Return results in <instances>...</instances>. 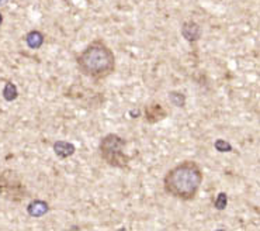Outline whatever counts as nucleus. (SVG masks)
Returning <instances> with one entry per match:
<instances>
[{
	"label": "nucleus",
	"mask_w": 260,
	"mask_h": 231,
	"mask_svg": "<svg viewBox=\"0 0 260 231\" xmlns=\"http://www.w3.org/2000/svg\"><path fill=\"white\" fill-rule=\"evenodd\" d=\"M204 173L195 161H181L169 169L163 178V189L167 195L183 202L194 200L201 188Z\"/></svg>",
	"instance_id": "nucleus-1"
},
{
	"label": "nucleus",
	"mask_w": 260,
	"mask_h": 231,
	"mask_svg": "<svg viewBox=\"0 0 260 231\" xmlns=\"http://www.w3.org/2000/svg\"><path fill=\"white\" fill-rule=\"evenodd\" d=\"M17 96H19V90H17V86H16L13 82H6V85L3 87V97H5V100L8 101H13L17 99Z\"/></svg>",
	"instance_id": "nucleus-10"
},
{
	"label": "nucleus",
	"mask_w": 260,
	"mask_h": 231,
	"mask_svg": "<svg viewBox=\"0 0 260 231\" xmlns=\"http://www.w3.org/2000/svg\"><path fill=\"white\" fill-rule=\"evenodd\" d=\"M44 41H45V37L41 31L38 30H31L29 34L26 36V43L29 45V48L31 50H38L43 47Z\"/></svg>",
	"instance_id": "nucleus-9"
},
{
	"label": "nucleus",
	"mask_w": 260,
	"mask_h": 231,
	"mask_svg": "<svg viewBox=\"0 0 260 231\" xmlns=\"http://www.w3.org/2000/svg\"><path fill=\"white\" fill-rule=\"evenodd\" d=\"M50 210V203L47 202V200H43V199H36V200H33V202L27 206V213H29V216L34 217V218H38V217H43L45 216V214H48Z\"/></svg>",
	"instance_id": "nucleus-8"
},
{
	"label": "nucleus",
	"mask_w": 260,
	"mask_h": 231,
	"mask_svg": "<svg viewBox=\"0 0 260 231\" xmlns=\"http://www.w3.org/2000/svg\"><path fill=\"white\" fill-rule=\"evenodd\" d=\"M0 196L5 200L15 203L23 202L29 196V190L20 173L13 169H5L0 172Z\"/></svg>",
	"instance_id": "nucleus-4"
},
{
	"label": "nucleus",
	"mask_w": 260,
	"mask_h": 231,
	"mask_svg": "<svg viewBox=\"0 0 260 231\" xmlns=\"http://www.w3.org/2000/svg\"><path fill=\"white\" fill-rule=\"evenodd\" d=\"M226 206H228V195L225 192L218 193L215 200H214V207L221 211V210L226 209Z\"/></svg>",
	"instance_id": "nucleus-12"
},
{
	"label": "nucleus",
	"mask_w": 260,
	"mask_h": 231,
	"mask_svg": "<svg viewBox=\"0 0 260 231\" xmlns=\"http://www.w3.org/2000/svg\"><path fill=\"white\" fill-rule=\"evenodd\" d=\"M169 99H170V101L173 103L176 107H180L183 108L184 106H186V94L181 93V92H170L169 93Z\"/></svg>",
	"instance_id": "nucleus-11"
},
{
	"label": "nucleus",
	"mask_w": 260,
	"mask_h": 231,
	"mask_svg": "<svg viewBox=\"0 0 260 231\" xmlns=\"http://www.w3.org/2000/svg\"><path fill=\"white\" fill-rule=\"evenodd\" d=\"M8 0H0V5H3V3H6Z\"/></svg>",
	"instance_id": "nucleus-15"
},
{
	"label": "nucleus",
	"mask_w": 260,
	"mask_h": 231,
	"mask_svg": "<svg viewBox=\"0 0 260 231\" xmlns=\"http://www.w3.org/2000/svg\"><path fill=\"white\" fill-rule=\"evenodd\" d=\"M181 36H183V38L188 44H191V45L195 44L200 40V37H201V27H200V24L193 22V20L186 22L181 26Z\"/></svg>",
	"instance_id": "nucleus-6"
},
{
	"label": "nucleus",
	"mask_w": 260,
	"mask_h": 231,
	"mask_svg": "<svg viewBox=\"0 0 260 231\" xmlns=\"http://www.w3.org/2000/svg\"><path fill=\"white\" fill-rule=\"evenodd\" d=\"M144 117L145 120H146V123L149 124L159 123L160 120L166 119L167 111L166 108L163 107L162 104H159V103H151V104L145 106Z\"/></svg>",
	"instance_id": "nucleus-5"
},
{
	"label": "nucleus",
	"mask_w": 260,
	"mask_h": 231,
	"mask_svg": "<svg viewBox=\"0 0 260 231\" xmlns=\"http://www.w3.org/2000/svg\"><path fill=\"white\" fill-rule=\"evenodd\" d=\"M52 150L55 152V155L61 159L71 158L73 154L76 152V147L69 143V141H64V140H59V141H55L54 145H52Z\"/></svg>",
	"instance_id": "nucleus-7"
},
{
	"label": "nucleus",
	"mask_w": 260,
	"mask_h": 231,
	"mask_svg": "<svg viewBox=\"0 0 260 231\" xmlns=\"http://www.w3.org/2000/svg\"><path fill=\"white\" fill-rule=\"evenodd\" d=\"M214 147H215V150H217V151L222 152V154H226V152L232 151V145L229 144L228 141L222 140V138H218V140H215Z\"/></svg>",
	"instance_id": "nucleus-13"
},
{
	"label": "nucleus",
	"mask_w": 260,
	"mask_h": 231,
	"mask_svg": "<svg viewBox=\"0 0 260 231\" xmlns=\"http://www.w3.org/2000/svg\"><path fill=\"white\" fill-rule=\"evenodd\" d=\"M127 141L118 134L110 133L100 140L99 154L101 159L113 168L127 169L130 165V157L124 152Z\"/></svg>",
	"instance_id": "nucleus-3"
},
{
	"label": "nucleus",
	"mask_w": 260,
	"mask_h": 231,
	"mask_svg": "<svg viewBox=\"0 0 260 231\" xmlns=\"http://www.w3.org/2000/svg\"><path fill=\"white\" fill-rule=\"evenodd\" d=\"M2 24H3V15L0 13V26H2Z\"/></svg>",
	"instance_id": "nucleus-14"
},
{
	"label": "nucleus",
	"mask_w": 260,
	"mask_h": 231,
	"mask_svg": "<svg viewBox=\"0 0 260 231\" xmlns=\"http://www.w3.org/2000/svg\"><path fill=\"white\" fill-rule=\"evenodd\" d=\"M76 64L85 76L101 80L116 71V55L103 40H94L76 57Z\"/></svg>",
	"instance_id": "nucleus-2"
}]
</instances>
